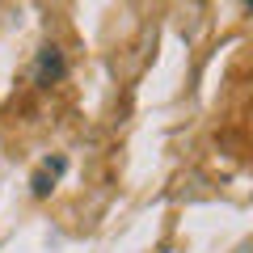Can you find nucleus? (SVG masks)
<instances>
[{
  "instance_id": "nucleus-1",
  "label": "nucleus",
  "mask_w": 253,
  "mask_h": 253,
  "mask_svg": "<svg viewBox=\"0 0 253 253\" xmlns=\"http://www.w3.org/2000/svg\"><path fill=\"white\" fill-rule=\"evenodd\" d=\"M63 72H68V59H63V51L55 42H46L42 51H38L34 68H30V81L38 84V89H51V84L63 81Z\"/></svg>"
},
{
  "instance_id": "nucleus-2",
  "label": "nucleus",
  "mask_w": 253,
  "mask_h": 253,
  "mask_svg": "<svg viewBox=\"0 0 253 253\" xmlns=\"http://www.w3.org/2000/svg\"><path fill=\"white\" fill-rule=\"evenodd\" d=\"M63 169H68V156H46V161L38 165V173L30 177V194H34V199H46L55 190V181L63 177Z\"/></svg>"
}]
</instances>
